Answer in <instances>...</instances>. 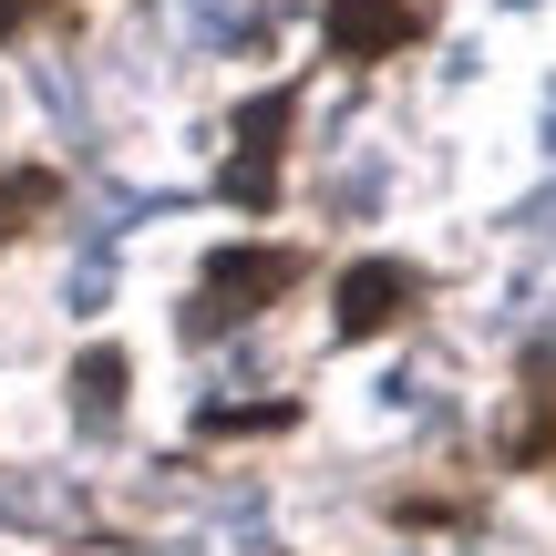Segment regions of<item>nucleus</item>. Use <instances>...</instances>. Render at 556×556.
<instances>
[{
  "mask_svg": "<svg viewBox=\"0 0 556 556\" xmlns=\"http://www.w3.org/2000/svg\"><path fill=\"white\" fill-rule=\"evenodd\" d=\"M299 278H309V248H278V238H238L217 248V258L197 268V309H186V330H227V319H258L268 299H289Z\"/></svg>",
  "mask_w": 556,
  "mask_h": 556,
  "instance_id": "obj_1",
  "label": "nucleus"
},
{
  "mask_svg": "<svg viewBox=\"0 0 556 556\" xmlns=\"http://www.w3.org/2000/svg\"><path fill=\"white\" fill-rule=\"evenodd\" d=\"M289 124H299V83H278V93H258L238 124H227V206H248V217H268L278 206V165H289Z\"/></svg>",
  "mask_w": 556,
  "mask_h": 556,
  "instance_id": "obj_2",
  "label": "nucleus"
},
{
  "mask_svg": "<svg viewBox=\"0 0 556 556\" xmlns=\"http://www.w3.org/2000/svg\"><path fill=\"white\" fill-rule=\"evenodd\" d=\"M422 309V268L413 258H351L340 268V299H330V330L340 340H381Z\"/></svg>",
  "mask_w": 556,
  "mask_h": 556,
  "instance_id": "obj_3",
  "label": "nucleus"
},
{
  "mask_svg": "<svg viewBox=\"0 0 556 556\" xmlns=\"http://www.w3.org/2000/svg\"><path fill=\"white\" fill-rule=\"evenodd\" d=\"M422 31H433V11H422V0H330V11H319V41H330V62H351V73L413 52Z\"/></svg>",
  "mask_w": 556,
  "mask_h": 556,
  "instance_id": "obj_4",
  "label": "nucleus"
},
{
  "mask_svg": "<svg viewBox=\"0 0 556 556\" xmlns=\"http://www.w3.org/2000/svg\"><path fill=\"white\" fill-rule=\"evenodd\" d=\"M495 454L505 464H556V351H526V402L495 433Z\"/></svg>",
  "mask_w": 556,
  "mask_h": 556,
  "instance_id": "obj_5",
  "label": "nucleus"
},
{
  "mask_svg": "<svg viewBox=\"0 0 556 556\" xmlns=\"http://www.w3.org/2000/svg\"><path fill=\"white\" fill-rule=\"evenodd\" d=\"M124 381H135V361L103 340V351H83L73 361V413H83V433H103V422L124 413Z\"/></svg>",
  "mask_w": 556,
  "mask_h": 556,
  "instance_id": "obj_6",
  "label": "nucleus"
},
{
  "mask_svg": "<svg viewBox=\"0 0 556 556\" xmlns=\"http://www.w3.org/2000/svg\"><path fill=\"white\" fill-rule=\"evenodd\" d=\"M299 402H206L197 413V443H227V433H289Z\"/></svg>",
  "mask_w": 556,
  "mask_h": 556,
  "instance_id": "obj_7",
  "label": "nucleus"
},
{
  "mask_svg": "<svg viewBox=\"0 0 556 556\" xmlns=\"http://www.w3.org/2000/svg\"><path fill=\"white\" fill-rule=\"evenodd\" d=\"M52 197H62V176H52V165H21V176H0V238H21V227H31Z\"/></svg>",
  "mask_w": 556,
  "mask_h": 556,
  "instance_id": "obj_8",
  "label": "nucleus"
},
{
  "mask_svg": "<svg viewBox=\"0 0 556 556\" xmlns=\"http://www.w3.org/2000/svg\"><path fill=\"white\" fill-rule=\"evenodd\" d=\"M31 11H52V0H0V41H11V31H21Z\"/></svg>",
  "mask_w": 556,
  "mask_h": 556,
  "instance_id": "obj_9",
  "label": "nucleus"
}]
</instances>
